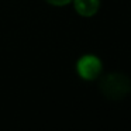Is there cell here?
<instances>
[{"label": "cell", "instance_id": "obj_1", "mask_svg": "<svg viewBox=\"0 0 131 131\" xmlns=\"http://www.w3.org/2000/svg\"><path fill=\"white\" fill-rule=\"evenodd\" d=\"M99 89L106 99L120 100L131 93V80L124 73H107L100 79Z\"/></svg>", "mask_w": 131, "mask_h": 131}, {"label": "cell", "instance_id": "obj_3", "mask_svg": "<svg viewBox=\"0 0 131 131\" xmlns=\"http://www.w3.org/2000/svg\"><path fill=\"white\" fill-rule=\"evenodd\" d=\"M75 10L83 17H90L96 14L100 6V0H73Z\"/></svg>", "mask_w": 131, "mask_h": 131}, {"label": "cell", "instance_id": "obj_2", "mask_svg": "<svg viewBox=\"0 0 131 131\" xmlns=\"http://www.w3.org/2000/svg\"><path fill=\"white\" fill-rule=\"evenodd\" d=\"M76 69L82 79L94 80L102 73V61L94 55H85L78 61Z\"/></svg>", "mask_w": 131, "mask_h": 131}, {"label": "cell", "instance_id": "obj_4", "mask_svg": "<svg viewBox=\"0 0 131 131\" xmlns=\"http://www.w3.org/2000/svg\"><path fill=\"white\" fill-rule=\"evenodd\" d=\"M45 2L52 4V6H65V4L71 3L72 0H45Z\"/></svg>", "mask_w": 131, "mask_h": 131}]
</instances>
